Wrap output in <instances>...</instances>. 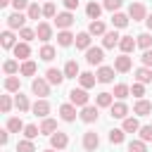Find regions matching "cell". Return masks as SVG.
I'll return each mask as SVG.
<instances>
[{"label": "cell", "instance_id": "cell-39", "mask_svg": "<svg viewBox=\"0 0 152 152\" xmlns=\"http://www.w3.org/2000/svg\"><path fill=\"white\" fill-rule=\"evenodd\" d=\"M124 138H126V131H124V128H112V131H109V142H112V145H121Z\"/></svg>", "mask_w": 152, "mask_h": 152}, {"label": "cell", "instance_id": "cell-55", "mask_svg": "<svg viewBox=\"0 0 152 152\" xmlns=\"http://www.w3.org/2000/svg\"><path fill=\"white\" fill-rule=\"evenodd\" d=\"M7 140H10V131L5 128V131H0V142H2V145H7Z\"/></svg>", "mask_w": 152, "mask_h": 152}, {"label": "cell", "instance_id": "cell-44", "mask_svg": "<svg viewBox=\"0 0 152 152\" xmlns=\"http://www.w3.org/2000/svg\"><path fill=\"white\" fill-rule=\"evenodd\" d=\"M17 152H36V145H33V140H19L17 142Z\"/></svg>", "mask_w": 152, "mask_h": 152}, {"label": "cell", "instance_id": "cell-54", "mask_svg": "<svg viewBox=\"0 0 152 152\" xmlns=\"http://www.w3.org/2000/svg\"><path fill=\"white\" fill-rule=\"evenodd\" d=\"M62 5H64L69 12H74V10L78 7V0H62Z\"/></svg>", "mask_w": 152, "mask_h": 152}, {"label": "cell", "instance_id": "cell-49", "mask_svg": "<svg viewBox=\"0 0 152 152\" xmlns=\"http://www.w3.org/2000/svg\"><path fill=\"white\" fill-rule=\"evenodd\" d=\"M43 17H48V19H55V17H57L55 2H45V5H43Z\"/></svg>", "mask_w": 152, "mask_h": 152}, {"label": "cell", "instance_id": "cell-35", "mask_svg": "<svg viewBox=\"0 0 152 152\" xmlns=\"http://www.w3.org/2000/svg\"><path fill=\"white\" fill-rule=\"evenodd\" d=\"M74 43H76V48H78V50H88V48H90V33H88V31L78 33Z\"/></svg>", "mask_w": 152, "mask_h": 152}, {"label": "cell", "instance_id": "cell-24", "mask_svg": "<svg viewBox=\"0 0 152 152\" xmlns=\"http://www.w3.org/2000/svg\"><path fill=\"white\" fill-rule=\"evenodd\" d=\"M128 21H131V17L124 14V12H114V14H112V24H114V28H126Z\"/></svg>", "mask_w": 152, "mask_h": 152}, {"label": "cell", "instance_id": "cell-41", "mask_svg": "<svg viewBox=\"0 0 152 152\" xmlns=\"http://www.w3.org/2000/svg\"><path fill=\"white\" fill-rule=\"evenodd\" d=\"M2 69H5V74H7V76H14V74H19V69H21V66H19V62H17V59H7V62L2 64Z\"/></svg>", "mask_w": 152, "mask_h": 152}, {"label": "cell", "instance_id": "cell-22", "mask_svg": "<svg viewBox=\"0 0 152 152\" xmlns=\"http://www.w3.org/2000/svg\"><path fill=\"white\" fill-rule=\"evenodd\" d=\"M74 40H76V36H74L69 28H64V31H59V33H57V43H59L62 48H69V45H74Z\"/></svg>", "mask_w": 152, "mask_h": 152}, {"label": "cell", "instance_id": "cell-37", "mask_svg": "<svg viewBox=\"0 0 152 152\" xmlns=\"http://www.w3.org/2000/svg\"><path fill=\"white\" fill-rule=\"evenodd\" d=\"M36 71H38V66H36V62H33V59L21 62V69H19V74H21V76H33Z\"/></svg>", "mask_w": 152, "mask_h": 152}, {"label": "cell", "instance_id": "cell-9", "mask_svg": "<svg viewBox=\"0 0 152 152\" xmlns=\"http://www.w3.org/2000/svg\"><path fill=\"white\" fill-rule=\"evenodd\" d=\"M66 145H69V135H66V133L55 131V133L50 135V147H55V150H64Z\"/></svg>", "mask_w": 152, "mask_h": 152}, {"label": "cell", "instance_id": "cell-56", "mask_svg": "<svg viewBox=\"0 0 152 152\" xmlns=\"http://www.w3.org/2000/svg\"><path fill=\"white\" fill-rule=\"evenodd\" d=\"M145 24H147V28L152 31V14H147V19H145Z\"/></svg>", "mask_w": 152, "mask_h": 152}, {"label": "cell", "instance_id": "cell-40", "mask_svg": "<svg viewBox=\"0 0 152 152\" xmlns=\"http://www.w3.org/2000/svg\"><path fill=\"white\" fill-rule=\"evenodd\" d=\"M0 43H2V48H5V50H10V48H14V45H17V43H14V33H12V28H10V31H2Z\"/></svg>", "mask_w": 152, "mask_h": 152}, {"label": "cell", "instance_id": "cell-8", "mask_svg": "<svg viewBox=\"0 0 152 152\" xmlns=\"http://www.w3.org/2000/svg\"><path fill=\"white\" fill-rule=\"evenodd\" d=\"M76 19H74V14L66 10V12H59L57 17H55V24H57V28L59 31H64V28H71V24H74Z\"/></svg>", "mask_w": 152, "mask_h": 152}, {"label": "cell", "instance_id": "cell-51", "mask_svg": "<svg viewBox=\"0 0 152 152\" xmlns=\"http://www.w3.org/2000/svg\"><path fill=\"white\" fill-rule=\"evenodd\" d=\"M131 95H135V97L140 100V97L145 95V83H138V81H135V83L131 86Z\"/></svg>", "mask_w": 152, "mask_h": 152}, {"label": "cell", "instance_id": "cell-10", "mask_svg": "<svg viewBox=\"0 0 152 152\" xmlns=\"http://www.w3.org/2000/svg\"><path fill=\"white\" fill-rule=\"evenodd\" d=\"M26 14H21V12H12L10 17H7V28H24L26 26Z\"/></svg>", "mask_w": 152, "mask_h": 152}, {"label": "cell", "instance_id": "cell-19", "mask_svg": "<svg viewBox=\"0 0 152 152\" xmlns=\"http://www.w3.org/2000/svg\"><path fill=\"white\" fill-rule=\"evenodd\" d=\"M114 71H116L114 66H100L95 76H97L100 83H112V81H114Z\"/></svg>", "mask_w": 152, "mask_h": 152}, {"label": "cell", "instance_id": "cell-11", "mask_svg": "<svg viewBox=\"0 0 152 152\" xmlns=\"http://www.w3.org/2000/svg\"><path fill=\"white\" fill-rule=\"evenodd\" d=\"M131 66H133V62H131V57L128 55H119V57H114V69L119 71V74H126V71H131Z\"/></svg>", "mask_w": 152, "mask_h": 152}, {"label": "cell", "instance_id": "cell-1", "mask_svg": "<svg viewBox=\"0 0 152 152\" xmlns=\"http://www.w3.org/2000/svg\"><path fill=\"white\" fill-rule=\"evenodd\" d=\"M88 100H90V95H88L86 88H71V90H69V102H71V104H76V107H86Z\"/></svg>", "mask_w": 152, "mask_h": 152}, {"label": "cell", "instance_id": "cell-15", "mask_svg": "<svg viewBox=\"0 0 152 152\" xmlns=\"http://www.w3.org/2000/svg\"><path fill=\"white\" fill-rule=\"evenodd\" d=\"M109 114H112V119H126L128 116V104L119 100V102H114L109 107Z\"/></svg>", "mask_w": 152, "mask_h": 152}, {"label": "cell", "instance_id": "cell-27", "mask_svg": "<svg viewBox=\"0 0 152 152\" xmlns=\"http://www.w3.org/2000/svg\"><path fill=\"white\" fill-rule=\"evenodd\" d=\"M55 55H57V50H55L50 43H45V45L40 48V52H38V57H40L43 62H52V59H55Z\"/></svg>", "mask_w": 152, "mask_h": 152}, {"label": "cell", "instance_id": "cell-58", "mask_svg": "<svg viewBox=\"0 0 152 152\" xmlns=\"http://www.w3.org/2000/svg\"><path fill=\"white\" fill-rule=\"evenodd\" d=\"M43 152H55V147H50V150H43Z\"/></svg>", "mask_w": 152, "mask_h": 152}, {"label": "cell", "instance_id": "cell-17", "mask_svg": "<svg viewBox=\"0 0 152 152\" xmlns=\"http://www.w3.org/2000/svg\"><path fill=\"white\" fill-rule=\"evenodd\" d=\"M150 112H152V102L145 100V97H140V100L133 104V114H138V116H147Z\"/></svg>", "mask_w": 152, "mask_h": 152}, {"label": "cell", "instance_id": "cell-42", "mask_svg": "<svg viewBox=\"0 0 152 152\" xmlns=\"http://www.w3.org/2000/svg\"><path fill=\"white\" fill-rule=\"evenodd\" d=\"M40 135V128L36 126V124H26L24 126V138H28V140H36Z\"/></svg>", "mask_w": 152, "mask_h": 152}, {"label": "cell", "instance_id": "cell-12", "mask_svg": "<svg viewBox=\"0 0 152 152\" xmlns=\"http://www.w3.org/2000/svg\"><path fill=\"white\" fill-rule=\"evenodd\" d=\"M59 116H62V121H66V124H71V121H76V104H71V102H66V104H62L59 107Z\"/></svg>", "mask_w": 152, "mask_h": 152}, {"label": "cell", "instance_id": "cell-3", "mask_svg": "<svg viewBox=\"0 0 152 152\" xmlns=\"http://www.w3.org/2000/svg\"><path fill=\"white\" fill-rule=\"evenodd\" d=\"M31 90H33V95H38V97H48V95H50V83H48V78H33V81H31Z\"/></svg>", "mask_w": 152, "mask_h": 152}, {"label": "cell", "instance_id": "cell-52", "mask_svg": "<svg viewBox=\"0 0 152 152\" xmlns=\"http://www.w3.org/2000/svg\"><path fill=\"white\" fill-rule=\"evenodd\" d=\"M12 7H14V12H24V10H28V0H12Z\"/></svg>", "mask_w": 152, "mask_h": 152}, {"label": "cell", "instance_id": "cell-38", "mask_svg": "<svg viewBox=\"0 0 152 152\" xmlns=\"http://www.w3.org/2000/svg\"><path fill=\"white\" fill-rule=\"evenodd\" d=\"M112 95H114V97H119V100H126V97L131 95V86H126V83H116Z\"/></svg>", "mask_w": 152, "mask_h": 152}, {"label": "cell", "instance_id": "cell-31", "mask_svg": "<svg viewBox=\"0 0 152 152\" xmlns=\"http://www.w3.org/2000/svg\"><path fill=\"white\" fill-rule=\"evenodd\" d=\"M19 88H21L19 76H7V78H5V90H7V93H19Z\"/></svg>", "mask_w": 152, "mask_h": 152}, {"label": "cell", "instance_id": "cell-47", "mask_svg": "<svg viewBox=\"0 0 152 152\" xmlns=\"http://www.w3.org/2000/svg\"><path fill=\"white\" fill-rule=\"evenodd\" d=\"M12 97L10 95H0V109H2V114H10V109H12Z\"/></svg>", "mask_w": 152, "mask_h": 152}, {"label": "cell", "instance_id": "cell-18", "mask_svg": "<svg viewBox=\"0 0 152 152\" xmlns=\"http://www.w3.org/2000/svg\"><path fill=\"white\" fill-rule=\"evenodd\" d=\"M119 48H121V52H124V55H128V52H133V50L138 48V40H135L133 36H121Z\"/></svg>", "mask_w": 152, "mask_h": 152}, {"label": "cell", "instance_id": "cell-2", "mask_svg": "<svg viewBox=\"0 0 152 152\" xmlns=\"http://www.w3.org/2000/svg\"><path fill=\"white\" fill-rule=\"evenodd\" d=\"M97 109H100L97 104H95V107H93V104L81 107V114H78V116H81V121H83V124H95V121L100 119V112H97Z\"/></svg>", "mask_w": 152, "mask_h": 152}, {"label": "cell", "instance_id": "cell-30", "mask_svg": "<svg viewBox=\"0 0 152 152\" xmlns=\"http://www.w3.org/2000/svg\"><path fill=\"white\" fill-rule=\"evenodd\" d=\"M55 131H57V121L50 119V116H45L43 124H40V133H43V135H52Z\"/></svg>", "mask_w": 152, "mask_h": 152}, {"label": "cell", "instance_id": "cell-4", "mask_svg": "<svg viewBox=\"0 0 152 152\" xmlns=\"http://www.w3.org/2000/svg\"><path fill=\"white\" fill-rule=\"evenodd\" d=\"M100 147V135L95 131H86L83 133V150L86 152H95Z\"/></svg>", "mask_w": 152, "mask_h": 152}, {"label": "cell", "instance_id": "cell-28", "mask_svg": "<svg viewBox=\"0 0 152 152\" xmlns=\"http://www.w3.org/2000/svg\"><path fill=\"white\" fill-rule=\"evenodd\" d=\"M78 74H81V69H78V62H76V59H69V62L64 64V76H66V78H76Z\"/></svg>", "mask_w": 152, "mask_h": 152}, {"label": "cell", "instance_id": "cell-43", "mask_svg": "<svg viewBox=\"0 0 152 152\" xmlns=\"http://www.w3.org/2000/svg\"><path fill=\"white\" fill-rule=\"evenodd\" d=\"M26 17H28V19H38V17H43V7H38V2H31L28 10H26Z\"/></svg>", "mask_w": 152, "mask_h": 152}, {"label": "cell", "instance_id": "cell-23", "mask_svg": "<svg viewBox=\"0 0 152 152\" xmlns=\"http://www.w3.org/2000/svg\"><path fill=\"white\" fill-rule=\"evenodd\" d=\"M86 14H88V19H100V14H102V5L95 2V0H90V2L86 5Z\"/></svg>", "mask_w": 152, "mask_h": 152}, {"label": "cell", "instance_id": "cell-45", "mask_svg": "<svg viewBox=\"0 0 152 152\" xmlns=\"http://www.w3.org/2000/svg\"><path fill=\"white\" fill-rule=\"evenodd\" d=\"M19 38L26 40V43H31V40L38 38V36H36V28H26V26H24V28H19Z\"/></svg>", "mask_w": 152, "mask_h": 152}, {"label": "cell", "instance_id": "cell-36", "mask_svg": "<svg viewBox=\"0 0 152 152\" xmlns=\"http://www.w3.org/2000/svg\"><path fill=\"white\" fill-rule=\"evenodd\" d=\"M135 40H138V48H142V50H150L152 48V33H138L135 36Z\"/></svg>", "mask_w": 152, "mask_h": 152}, {"label": "cell", "instance_id": "cell-34", "mask_svg": "<svg viewBox=\"0 0 152 152\" xmlns=\"http://www.w3.org/2000/svg\"><path fill=\"white\" fill-rule=\"evenodd\" d=\"M121 128H124L126 133H138V131H140V124H138V119H135V116H126Z\"/></svg>", "mask_w": 152, "mask_h": 152}, {"label": "cell", "instance_id": "cell-53", "mask_svg": "<svg viewBox=\"0 0 152 152\" xmlns=\"http://www.w3.org/2000/svg\"><path fill=\"white\" fill-rule=\"evenodd\" d=\"M140 62H142V66H150V69H152V48L142 52V57H140Z\"/></svg>", "mask_w": 152, "mask_h": 152}, {"label": "cell", "instance_id": "cell-6", "mask_svg": "<svg viewBox=\"0 0 152 152\" xmlns=\"http://www.w3.org/2000/svg\"><path fill=\"white\" fill-rule=\"evenodd\" d=\"M102 59H104V48H88L86 50V62L88 64H102Z\"/></svg>", "mask_w": 152, "mask_h": 152}, {"label": "cell", "instance_id": "cell-21", "mask_svg": "<svg viewBox=\"0 0 152 152\" xmlns=\"http://www.w3.org/2000/svg\"><path fill=\"white\" fill-rule=\"evenodd\" d=\"M133 76H135L138 83H152V69L150 66H138Z\"/></svg>", "mask_w": 152, "mask_h": 152}, {"label": "cell", "instance_id": "cell-7", "mask_svg": "<svg viewBox=\"0 0 152 152\" xmlns=\"http://www.w3.org/2000/svg\"><path fill=\"white\" fill-rule=\"evenodd\" d=\"M31 112L36 114V116H40V119H45L48 114H50V102L45 100V97H38L33 104H31Z\"/></svg>", "mask_w": 152, "mask_h": 152}, {"label": "cell", "instance_id": "cell-32", "mask_svg": "<svg viewBox=\"0 0 152 152\" xmlns=\"http://www.w3.org/2000/svg\"><path fill=\"white\" fill-rule=\"evenodd\" d=\"M14 107H17L19 112H28V109H31V102H28L26 95H21V90H19L17 97H14Z\"/></svg>", "mask_w": 152, "mask_h": 152}, {"label": "cell", "instance_id": "cell-50", "mask_svg": "<svg viewBox=\"0 0 152 152\" xmlns=\"http://www.w3.org/2000/svg\"><path fill=\"white\" fill-rule=\"evenodd\" d=\"M121 5H124V0H104V2H102V7L109 10V12H119Z\"/></svg>", "mask_w": 152, "mask_h": 152}, {"label": "cell", "instance_id": "cell-57", "mask_svg": "<svg viewBox=\"0 0 152 152\" xmlns=\"http://www.w3.org/2000/svg\"><path fill=\"white\" fill-rule=\"evenodd\" d=\"M7 5H12V0H0V7H7Z\"/></svg>", "mask_w": 152, "mask_h": 152}, {"label": "cell", "instance_id": "cell-25", "mask_svg": "<svg viewBox=\"0 0 152 152\" xmlns=\"http://www.w3.org/2000/svg\"><path fill=\"white\" fill-rule=\"evenodd\" d=\"M119 40H121V36L116 31H107L102 36V48H114V45H119Z\"/></svg>", "mask_w": 152, "mask_h": 152}, {"label": "cell", "instance_id": "cell-33", "mask_svg": "<svg viewBox=\"0 0 152 152\" xmlns=\"http://www.w3.org/2000/svg\"><path fill=\"white\" fill-rule=\"evenodd\" d=\"M24 126H26V124H24L19 116H10V119H7V131H10V133H19V131H24Z\"/></svg>", "mask_w": 152, "mask_h": 152}, {"label": "cell", "instance_id": "cell-26", "mask_svg": "<svg viewBox=\"0 0 152 152\" xmlns=\"http://www.w3.org/2000/svg\"><path fill=\"white\" fill-rule=\"evenodd\" d=\"M88 33H90V36H104L107 28H104V24H102L100 19H93V21L88 24Z\"/></svg>", "mask_w": 152, "mask_h": 152}, {"label": "cell", "instance_id": "cell-20", "mask_svg": "<svg viewBox=\"0 0 152 152\" xmlns=\"http://www.w3.org/2000/svg\"><path fill=\"white\" fill-rule=\"evenodd\" d=\"M95 81H97V76H95L93 71H81V74H78V83H81V88H86V90L93 88Z\"/></svg>", "mask_w": 152, "mask_h": 152}, {"label": "cell", "instance_id": "cell-13", "mask_svg": "<svg viewBox=\"0 0 152 152\" xmlns=\"http://www.w3.org/2000/svg\"><path fill=\"white\" fill-rule=\"evenodd\" d=\"M12 50H14V57H17V59H21V62H26V59L31 57V48H28V43H26V40H19Z\"/></svg>", "mask_w": 152, "mask_h": 152}, {"label": "cell", "instance_id": "cell-46", "mask_svg": "<svg viewBox=\"0 0 152 152\" xmlns=\"http://www.w3.org/2000/svg\"><path fill=\"white\" fill-rule=\"evenodd\" d=\"M128 152H147V147H145V140H131L128 142Z\"/></svg>", "mask_w": 152, "mask_h": 152}, {"label": "cell", "instance_id": "cell-14", "mask_svg": "<svg viewBox=\"0 0 152 152\" xmlns=\"http://www.w3.org/2000/svg\"><path fill=\"white\" fill-rule=\"evenodd\" d=\"M45 78H48V83H50V86H62V81H64L66 76H64V71H59V69L50 66V69L45 71Z\"/></svg>", "mask_w": 152, "mask_h": 152}, {"label": "cell", "instance_id": "cell-16", "mask_svg": "<svg viewBox=\"0 0 152 152\" xmlns=\"http://www.w3.org/2000/svg\"><path fill=\"white\" fill-rule=\"evenodd\" d=\"M36 36H38V40L48 43V40L52 38V26H50L48 21H40V24L36 26Z\"/></svg>", "mask_w": 152, "mask_h": 152}, {"label": "cell", "instance_id": "cell-5", "mask_svg": "<svg viewBox=\"0 0 152 152\" xmlns=\"http://www.w3.org/2000/svg\"><path fill=\"white\" fill-rule=\"evenodd\" d=\"M128 17H131L133 21H145V19H147V10H145V5H142V2H131V7H128Z\"/></svg>", "mask_w": 152, "mask_h": 152}, {"label": "cell", "instance_id": "cell-48", "mask_svg": "<svg viewBox=\"0 0 152 152\" xmlns=\"http://www.w3.org/2000/svg\"><path fill=\"white\" fill-rule=\"evenodd\" d=\"M140 140H145V142H152V124H147V126H140Z\"/></svg>", "mask_w": 152, "mask_h": 152}, {"label": "cell", "instance_id": "cell-29", "mask_svg": "<svg viewBox=\"0 0 152 152\" xmlns=\"http://www.w3.org/2000/svg\"><path fill=\"white\" fill-rule=\"evenodd\" d=\"M95 104H97V107H107V109H109V107L114 104V95H112V93H97Z\"/></svg>", "mask_w": 152, "mask_h": 152}]
</instances>
